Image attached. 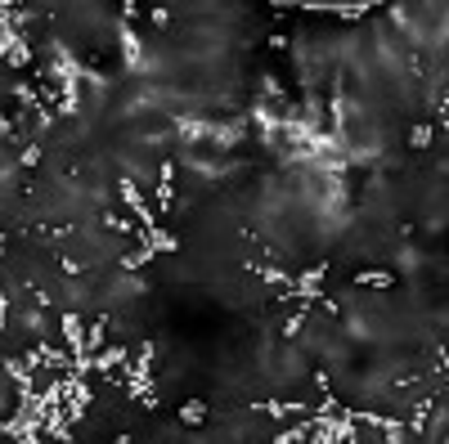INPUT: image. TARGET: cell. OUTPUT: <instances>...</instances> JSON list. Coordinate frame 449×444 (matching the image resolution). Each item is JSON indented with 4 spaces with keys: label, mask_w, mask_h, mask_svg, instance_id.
I'll return each instance as SVG.
<instances>
[{
    "label": "cell",
    "mask_w": 449,
    "mask_h": 444,
    "mask_svg": "<svg viewBox=\"0 0 449 444\" xmlns=\"http://www.w3.org/2000/svg\"><path fill=\"white\" fill-rule=\"evenodd\" d=\"M184 422H202V404H184Z\"/></svg>",
    "instance_id": "1"
}]
</instances>
